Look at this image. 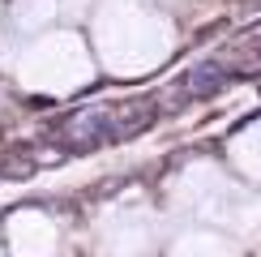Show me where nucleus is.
<instances>
[{"label":"nucleus","instance_id":"f257e3e1","mask_svg":"<svg viewBox=\"0 0 261 257\" xmlns=\"http://www.w3.org/2000/svg\"><path fill=\"white\" fill-rule=\"evenodd\" d=\"M227 78H231V69H223V64H205V69H197L184 86H193L189 94H210V90H219Z\"/></svg>","mask_w":261,"mask_h":257}]
</instances>
